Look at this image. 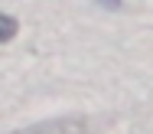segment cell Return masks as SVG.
I'll use <instances>...</instances> for the list:
<instances>
[{
  "label": "cell",
  "instance_id": "6da1fadb",
  "mask_svg": "<svg viewBox=\"0 0 153 134\" xmlns=\"http://www.w3.org/2000/svg\"><path fill=\"white\" fill-rule=\"evenodd\" d=\"M20 30V23H16V16H10V13H0V43H10L13 36Z\"/></svg>",
  "mask_w": 153,
  "mask_h": 134
}]
</instances>
